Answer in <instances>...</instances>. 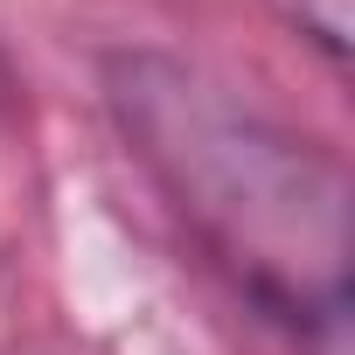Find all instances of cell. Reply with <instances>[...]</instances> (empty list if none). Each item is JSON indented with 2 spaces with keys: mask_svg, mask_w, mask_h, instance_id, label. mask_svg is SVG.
Wrapping results in <instances>:
<instances>
[{
  "mask_svg": "<svg viewBox=\"0 0 355 355\" xmlns=\"http://www.w3.org/2000/svg\"><path fill=\"white\" fill-rule=\"evenodd\" d=\"M119 105H125V119H153L167 132H189V146L146 139V153H153V167H167L182 202L216 230V244L237 265H251L258 293H272V279H286L279 244L293 230H300V244H306V230L341 244V189H320V196L306 189V174H327V160H306L293 139L237 119L230 105L202 98V84H189V77L153 84L146 63L125 70Z\"/></svg>",
  "mask_w": 355,
  "mask_h": 355,
  "instance_id": "6da1fadb",
  "label": "cell"
}]
</instances>
